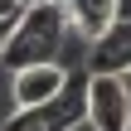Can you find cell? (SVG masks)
Instances as JSON below:
<instances>
[{
    "label": "cell",
    "instance_id": "cell-1",
    "mask_svg": "<svg viewBox=\"0 0 131 131\" xmlns=\"http://www.w3.org/2000/svg\"><path fill=\"white\" fill-rule=\"evenodd\" d=\"M73 24L63 15V0L49 5H24V15L15 19V34L5 44V68H29V63H63V44H68Z\"/></svg>",
    "mask_w": 131,
    "mask_h": 131
},
{
    "label": "cell",
    "instance_id": "cell-2",
    "mask_svg": "<svg viewBox=\"0 0 131 131\" xmlns=\"http://www.w3.org/2000/svg\"><path fill=\"white\" fill-rule=\"evenodd\" d=\"M83 122H88V78L73 73L63 97H53L44 107H29V112H15L5 122V131H78Z\"/></svg>",
    "mask_w": 131,
    "mask_h": 131
},
{
    "label": "cell",
    "instance_id": "cell-3",
    "mask_svg": "<svg viewBox=\"0 0 131 131\" xmlns=\"http://www.w3.org/2000/svg\"><path fill=\"white\" fill-rule=\"evenodd\" d=\"M88 126L131 131V88L122 73H92L88 68Z\"/></svg>",
    "mask_w": 131,
    "mask_h": 131
},
{
    "label": "cell",
    "instance_id": "cell-4",
    "mask_svg": "<svg viewBox=\"0 0 131 131\" xmlns=\"http://www.w3.org/2000/svg\"><path fill=\"white\" fill-rule=\"evenodd\" d=\"M68 83H73L68 63H29V68L10 73V102H15V112H29V107H44V102L63 97Z\"/></svg>",
    "mask_w": 131,
    "mask_h": 131
},
{
    "label": "cell",
    "instance_id": "cell-5",
    "mask_svg": "<svg viewBox=\"0 0 131 131\" xmlns=\"http://www.w3.org/2000/svg\"><path fill=\"white\" fill-rule=\"evenodd\" d=\"M63 15L73 24V34L83 44H97L117 19H122V0H63Z\"/></svg>",
    "mask_w": 131,
    "mask_h": 131
},
{
    "label": "cell",
    "instance_id": "cell-6",
    "mask_svg": "<svg viewBox=\"0 0 131 131\" xmlns=\"http://www.w3.org/2000/svg\"><path fill=\"white\" fill-rule=\"evenodd\" d=\"M88 68L92 73H131V19L126 15L97 44H88Z\"/></svg>",
    "mask_w": 131,
    "mask_h": 131
},
{
    "label": "cell",
    "instance_id": "cell-7",
    "mask_svg": "<svg viewBox=\"0 0 131 131\" xmlns=\"http://www.w3.org/2000/svg\"><path fill=\"white\" fill-rule=\"evenodd\" d=\"M24 15V0H0V19H19Z\"/></svg>",
    "mask_w": 131,
    "mask_h": 131
},
{
    "label": "cell",
    "instance_id": "cell-8",
    "mask_svg": "<svg viewBox=\"0 0 131 131\" xmlns=\"http://www.w3.org/2000/svg\"><path fill=\"white\" fill-rule=\"evenodd\" d=\"M10 34H15V19H0V58H5V44H10Z\"/></svg>",
    "mask_w": 131,
    "mask_h": 131
},
{
    "label": "cell",
    "instance_id": "cell-9",
    "mask_svg": "<svg viewBox=\"0 0 131 131\" xmlns=\"http://www.w3.org/2000/svg\"><path fill=\"white\" fill-rule=\"evenodd\" d=\"M122 15H126V19H131V0H122Z\"/></svg>",
    "mask_w": 131,
    "mask_h": 131
},
{
    "label": "cell",
    "instance_id": "cell-10",
    "mask_svg": "<svg viewBox=\"0 0 131 131\" xmlns=\"http://www.w3.org/2000/svg\"><path fill=\"white\" fill-rule=\"evenodd\" d=\"M78 131H92V126H88V122H83V126H78Z\"/></svg>",
    "mask_w": 131,
    "mask_h": 131
}]
</instances>
